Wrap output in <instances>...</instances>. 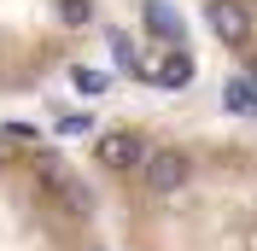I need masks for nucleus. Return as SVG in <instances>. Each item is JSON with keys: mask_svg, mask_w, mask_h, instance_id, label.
<instances>
[{"mask_svg": "<svg viewBox=\"0 0 257 251\" xmlns=\"http://www.w3.org/2000/svg\"><path fill=\"white\" fill-rule=\"evenodd\" d=\"M141 175H146V187H152V193H164V199H170V193H181V187L193 181V164H187L181 152H152Z\"/></svg>", "mask_w": 257, "mask_h": 251, "instance_id": "nucleus-3", "label": "nucleus"}, {"mask_svg": "<svg viewBox=\"0 0 257 251\" xmlns=\"http://www.w3.org/2000/svg\"><path fill=\"white\" fill-rule=\"evenodd\" d=\"M141 12H146V30L158 35V41H181V12L170 0H141Z\"/></svg>", "mask_w": 257, "mask_h": 251, "instance_id": "nucleus-5", "label": "nucleus"}, {"mask_svg": "<svg viewBox=\"0 0 257 251\" xmlns=\"http://www.w3.org/2000/svg\"><path fill=\"white\" fill-rule=\"evenodd\" d=\"M205 18H210V30H216L222 47H245V35H251V12H245L240 0H205Z\"/></svg>", "mask_w": 257, "mask_h": 251, "instance_id": "nucleus-2", "label": "nucleus"}, {"mask_svg": "<svg viewBox=\"0 0 257 251\" xmlns=\"http://www.w3.org/2000/svg\"><path fill=\"white\" fill-rule=\"evenodd\" d=\"M70 82H76L82 99H99L105 88H111V76H105V70H88V64H82V70H70Z\"/></svg>", "mask_w": 257, "mask_h": 251, "instance_id": "nucleus-8", "label": "nucleus"}, {"mask_svg": "<svg viewBox=\"0 0 257 251\" xmlns=\"http://www.w3.org/2000/svg\"><path fill=\"white\" fill-rule=\"evenodd\" d=\"M59 135H94V117L88 111H59Z\"/></svg>", "mask_w": 257, "mask_h": 251, "instance_id": "nucleus-10", "label": "nucleus"}, {"mask_svg": "<svg viewBox=\"0 0 257 251\" xmlns=\"http://www.w3.org/2000/svg\"><path fill=\"white\" fill-rule=\"evenodd\" d=\"M146 82H152V88H187V82H193V53L176 47L170 59L152 64V76H146Z\"/></svg>", "mask_w": 257, "mask_h": 251, "instance_id": "nucleus-4", "label": "nucleus"}, {"mask_svg": "<svg viewBox=\"0 0 257 251\" xmlns=\"http://www.w3.org/2000/svg\"><path fill=\"white\" fill-rule=\"evenodd\" d=\"M59 18L70 24V30H82V24L94 18V0H59Z\"/></svg>", "mask_w": 257, "mask_h": 251, "instance_id": "nucleus-9", "label": "nucleus"}, {"mask_svg": "<svg viewBox=\"0 0 257 251\" xmlns=\"http://www.w3.org/2000/svg\"><path fill=\"white\" fill-rule=\"evenodd\" d=\"M111 59H117V70H128V76H152V70H146V53L141 47H135V41H128V35L123 30H111Z\"/></svg>", "mask_w": 257, "mask_h": 251, "instance_id": "nucleus-7", "label": "nucleus"}, {"mask_svg": "<svg viewBox=\"0 0 257 251\" xmlns=\"http://www.w3.org/2000/svg\"><path fill=\"white\" fill-rule=\"evenodd\" d=\"M245 76H251V82H257V64H251V70H245Z\"/></svg>", "mask_w": 257, "mask_h": 251, "instance_id": "nucleus-11", "label": "nucleus"}, {"mask_svg": "<svg viewBox=\"0 0 257 251\" xmlns=\"http://www.w3.org/2000/svg\"><path fill=\"white\" fill-rule=\"evenodd\" d=\"M222 105L234 111V117H257V82H251V76L222 82Z\"/></svg>", "mask_w": 257, "mask_h": 251, "instance_id": "nucleus-6", "label": "nucleus"}, {"mask_svg": "<svg viewBox=\"0 0 257 251\" xmlns=\"http://www.w3.org/2000/svg\"><path fill=\"white\" fill-rule=\"evenodd\" d=\"M94 158L105 164V170H128V164H141V170H146V158H152V152H146V141L135 135V129H117V135H99V141H94Z\"/></svg>", "mask_w": 257, "mask_h": 251, "instance_id": "nucleus-1", "label": "nucleus"}]
</instances>
